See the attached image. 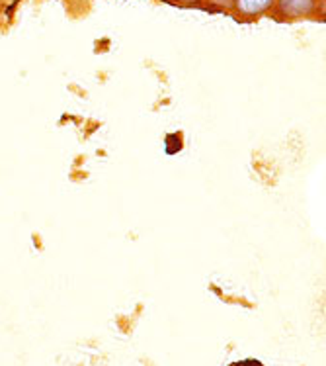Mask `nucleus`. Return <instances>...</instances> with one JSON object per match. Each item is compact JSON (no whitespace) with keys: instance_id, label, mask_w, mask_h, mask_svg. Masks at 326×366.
<instances>
[{"instance_id":"nucleus-1","label":"nucleus","mask_w":326,"mask_h":366,"mask_svg":"<svg viewBox=\"0 0 326 366\" xmlns=\"http://www.w3.org/2000/svg\"><path fill=\"white\" fill-rule=\"evenodd\" d=\"M319 10V0H277V12L285 18H303Z\"/></svg>"},{"instance_id":"nucleus-2","label":"nucleus","mask_w":326,"mask_h":366,"mask_svg":"<svg viewBox=\"0 0 326 366\" xmlns=\"http://www.w3.org/2000/svg\"><path fill=\"white\" fill-rule=\"evenodd\" d=\"M274 4L275 0H235L237 10L245 16L264 14V12H268Z\"/></svg>"},{"instance_id":"nucleus-3","label":"nucleus","mask_w":326,"mask_h":366,"mask_svg":"<svg viewBox=\"0 0 326 366\" xmlns=\"http://www.w3.org/2000/svg\"><path fill=\"white\" fill-rule=\"evenodd\" d=\"M213 2H217V4H225V6H230L235 0H213Z\"/></svg>"},{"instance_id":"nucleus-4","label":"nucleus","mask_w":326,"mask_h":366,"mask_svg":"<svg viewBox=\"0 0 326 366\" xmlns=\"http://www.w3.org/2000/svg\"><path fill=\"white\" fill-rule=\"evenodd\" d=\"M180 2H198V0H180Z\"/></svg>"}]
</instances>
